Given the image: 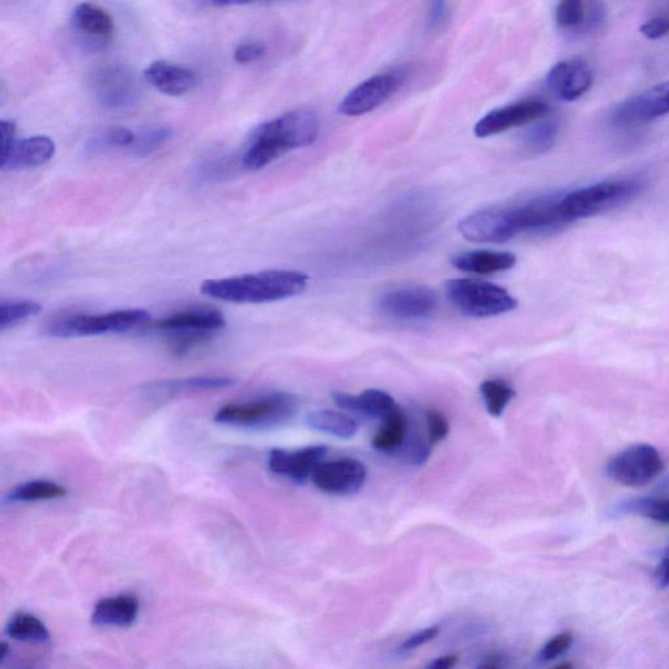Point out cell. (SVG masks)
I'll use <instances>...</instances> for the list:
<instances>
[{
	"label": "cell",
	"mask_w": 669,
	"mask_h": 669,
	"mask_svg": "<svg viewBox=\"0 0 669 669\" xmlns=\"http://www.w3.org/2000/svg\"><path fill=\"white\" fill-rule=\"evenodd\" d=\"M317 115L309 109H297L262 123L250 136L242 157V166L258 172L285 153L311 146L318 139Z\"/></svg>",
	"instance_id": "cell-1"
},
{
	"label": "cell",
	"mask_w": 669,
	"mask_h": 669,
	"mask_svg": "<svg viewBox=\"0 0 669 669\" xmlns=\"http://www.w3.org/2000/svg\"><path fill=\"white\" fill-rule=\"evenodd\" d=\"M308 284L309 276L304 272L274 270L206 280L200 291L232 304H268L296 297L306 291Z\"/></svg>",
	"instance_id": "cell-2"
},
{
	"label": "cell",
	"mask_w": 669,
	"mask_h": 669,
	"mask_svg": "<svg viewBox=\"0 0 669 669\" xmlns=\"http://www.w3.org/2000/svg\"><path fill=\"white\" fill-rule=\"evenodd\" d=\"M643 189L637 180H620L595 183L560 195L558 206L565 223H573L628 203Z\"/></svg>",
	"instance_id": "cell-3"
},
{
	"label": "cell",
	"mask_w": 669,
	"mask_h": 669,
	"mask_svg": "<svg viewBox=\"0 0 669 669\" xmlns=\"http://www.w3.org/2000/svg\"><path fill=\"white\" fill-rule=\"evenodd\" d=\"M297 409V399L293 395L276 392L251 402L227 404L216 412L213 420L237 428H279L296 416Z\"/></svg>",
	"instance_id": "cell-4"
},
{
	"label": "cell",
	"mask_w": 669,
	"mask_h": 669,
	"mask_svg": "<svg viewBox=\"0 0 669 669\" xmlns=\"http://www.w3.org/2000/svg\"><path fill=\"white\" fill-rule=\"evenodd\" d=\"M151 323V314L143 309L110 311L106 314H76L55 319L46 327L51 338L72 339L89 338L142 328Z\"/></svg>",
	"instance_id": "cell-5"
},
{
	"label": "cell",
	"mask_w": 669,
	"mask_h": 669,
	"mask_svg": "<svg viewBox=\"0 0 669 669\" xmlns=\"http://www.w3.org/2000/svg\"><path fill=\"white\" fill-rule=\"evenodd\" d=\"M447 300L471 318L498 317L518 308L517 298L500 285L479 279L446 281Z\"/></svg>",
	"instance_id": "cell-6"
},
{
	"label": "cell",
	"mask_w": 669,
	"mask_h": 669,
	"mask_svg": "<svg viewBox=\"0 0 669 669\" xmlns=\"http://www.w3.org/2000/svg\"><path fill=\"white\" fill-rule=\"evenodd\" d=\"M225 326L227 321L221 311L212 308H194L149 323L147 327L160 334L172 336L173 351L177 356H182L206 342Z\"/></svg>",
	"instance_id": "cell-7"
},
{
	"label": "cell",
	"mask_w": 669,
	"mask_h": 669,
	"mask_svg": "<svg viewBox=\"0 0 669 669\" xmlns=\"http://www.w3.org/2000/svg\"><path fill=\"white\" fill-rule=\"evenodd\" d=\"M609 479L629 488L645 487L664 471L662 455L656 447L639 443L628 447L607 464Z\"/></svg>",
	"instance_id": "cell-8"
},
{
	"label": "cell",
	"mask_w": 669,
	"mask_h": 669,
	"mask_svg": "<svg viewBox=\"0 0 669 669\" xmlns=\"http://www.w3.org/2000/svg\"><path fill=\"white\" fill-rule=\"evenodd\" d=\"M669 115V80L655 84L639 95L626 98L612 113L616 127H636Z\"/></svg>",
	"instance_id": "cell-9"
},
{
	"label": "cell",
	"mask_w": 669,
	"mask_h": 669,
	"mask_svg": "<svg viewBox=\"0 0 669 669\" xmlns=\"http://www.w3.org/2000/svg\"><path fill=\"white\" fill-rule=\"evenodd\" d=\"M551 106L543 101L526 100L515 102V104L504 106V108L493 110L484 115L476 123L474 132L477 138L484 139L489 136L502 134V132L530 125L551 114Z\"/></svg>",
	"instance_id": "cell-10"
},
{
	"label": "cell",
	"mask_w": 669,
	"mask_h": 669,
	"mask_svg": "<svg viewBox=\"0 0 669 669\" xmlns=\"http://www.w3.org/2000/svg\"><path fill=\"white\" fill-rule=\"evenodd\" d=\"M368 470L360 460L342 458L322 462L311 476L315 487L334 496H349L365 485Z\"/></svg>",
	"instance_id": "cell-11"
},
{
	"label": "cell",
	"mask_w": 669,
	"mask_h": 669,
	"mask_svg": "<svg viewBox=\"0 0 669 669\" xmlns=\"http://www.w3.org/2000/svg\"><path fill=\"white\" fill-rule=\"evenodd\" d=\"M458 229L466 240L476 244H504L518 234L509 208L476 212L464 217Z\"/></svg>",
	"instance_id": "cell-12"
},
{
	"label": "cell",
	"mask_w": 669,
	"mask_h": 669,
	"mask_svg": "<svg viewBox=\"0 0 669 669\" xmlns=\"http://www.w3.org/2000/svg\"><path fill=\"white\" fill-rule=\"evenodd\" d=\"M438 294L429 287H404L383 294L379 309L387 317L415 321L429 317L437 309Z\"/></svg>",
	"instance_id": "cell-13"
},
{
	"label": "cell",
	"mask_w": 669,
	"mask_h": 669,
	"mask_svg": "<svg viewBox=\"0 0 669 669\" xmlns=\"http://www.w3.org/2000/svg\"><path fill=\"white\" fill-rule=\"evenodd\" d=\"M400 79L394 74L376 75L353 88L340 102L339 112L360 117L385 104L398 91Z\"/></svg>",
	"instance_id": "cell-14"
},
{
	"label": "cell",
	"mask_w": 669,
	"mask_h": 669,
	"mask_svg": "<svg viewBox=\"0 0 669 669\" xmlns=\"http://www.w3.org/2000/svg\"><path fill=\"white\" fill-rule=\"evenodd\" d=\"M92 88L97 101L106 109H123L135 101L134 78L121 66H108L97 71Z\"/></svg>",
	"instance_id": "cell-15"
},
{
	"label": "cell",
	"mask_w": 669,
	"mask_h": 669,
	"mask_svg": "<svg viewBox=\"0 0 669 669\" xmlns=\"http://www.w3.org/2000/svg\"><path fill=\"white\" fill-rule=\"evenodd\" d=\"M326 455V446H309L297 451L275 449L268 455V467L276 475L305 483L311 479L319 464L325 462Z\"/></svg>",
	"instance_id": "cell-16"
},
{
	"label": "cell",
	"mask_w": 669,
	"mask_h": 669,
	"mask_svg": "<svg viewBox=\"0 0 669 669\" xmlns=\"http://www.w3.org/2000/svg\"><path fill=\"white\" fill-rule=\"evenodd\" d=\"M549 89L562 101L579 100L590 91L594 84V74L582 59H568L558 62L547 76Z\"/></svg>",
	"instance_id": "cell-17"
},
{
	"label": "cell",
	"mask_w": 669,
	"mask_h": 669,
	"mask_svg": "<svg viewBox=\"0 0 669 669\" xmlns=\"http://www.w3.org/2000/svg\"><path fill=\"white\" fill-rule=\"evenodd\" d=\"M55 155V143L49 136H31V138L16 140L10 151L0 156V170L2 172H17L40 168L48 164Z\"/></svg>",
	"instance_id": "cell-18"
},
{
	"label": "cell",
	"mask_w": 669,
	"mask_h": 669,
	"mask_svg": "<svg viewBox=\"0 0 669 669\" xmlns=\"http://www.w3.org/2000/svg\"><path fill=\"white\" fill-rule=\"evenodd\" d=\"M234 383L236 381L233 378L220 376L170 379V381H160L148 385L146 395L155 402H165V400L178 398V396L228 389Z\"/></svg>",
	"instance_id": "cell-19"
},
{
	"label": "cell",
	"mask_w": 669,
	"mask_h": 669,
	"mask_svg": "<svg viewBox=\"0 0 669 669\" xmlns=\"http://www.w3.org/2000/svg\"><path fill=\"white\" fill-rule=\"evenodd\" d=\"M332 399H334L336 406L345 409V411L383 421L400 411L394 398L382 390H366L360 395L335 392Z\"/></svg>",
	"instance_id": "cell-20"
},
{
	"label": "cell",
	"mask_w": 669,
	"mask_h": 669,
	"mask_svg": "<svg viewBox=\"0 0 669 669\" xmlns=\"http://www.w3.org/2000/svg\"><path fill=\"white\" fill-rule=\"evenodd\" d=\"M147 82L166 96H182L196 85V76L189 68L165 61L153 62L144 71Z\"/></svg>",
	"instance_id": "cell-21"
},
{
	"label": "cell",
	"mask_w": 669,
	"mask_h": 669,
	"mask_svg": "<svg viewBox=\"0 0 669 669\" xmlns=\"http://www.w3.org/2000/svg\"><path fill=\"white\" fill-rule=\"evenodd\" d=\"M515 263L517 257L509 251L476 250L451 258V264L457 270L475 275H492L509 271Z\"/></svg>",
	"instance_id": "cell-22"
},
{
	"label": "cell",
	"mask_w": 669,
	"mask_h": 669,
	"mask_svg": "<svg viewBox=\"0 0 669 669\" xmlns=\"http://www.w3.org/2000/svg\"><path fill=\"white\" fill-rule=\"evenodd\" d=\"M139 615L138 599L118 595L100 600L92 613V624L105 628H129Z\"/></svg>",
	"instance_id": "cell-23"
},
{
	"label": "cell",
	"mask_w": 669,
	"mask_h": 669,
	"mask_svg": "<svg viewBox=\"0 0 669 669\" xmlns=\"http://www.w3.org/2000/svg\"><path fill=\"white\" fill-rule=\"evenodd\" d=\"M603 11L598 0H560L556 8V23L562 29L577 31L596 27Z\"/></svg>",
	"instance_id": "cell-24"
},
{
	"label": "cell",
	"mask_w": 669,
	"mask_h": 669,
	"mask_svg": "<svg viewBox=\"0 0 669 669\" xmlns=\"http://www.w3.org/2000/svg\"><path fill=\"white\" fill-rule=\"evenodd\" d=\"M74 24L76 29L85 36L96 40H108L114 33L113 17L101 7L91 3H80L74 10Z\"/></svg>",
	"instance_id": "cell-25"
},
{
	"label": "cell",
	"mask_w": 669,
	"mask_h": 669,
	"mask_svg": "<svg viewBox=\"0 0 669 669\" xmlns=\"http://www.w3.org/2000/svg\"><path fill=\"white\" fill-rule=\"evenodd\" d=\"M311 429L330 434L340 440H351L359 432V425L351 416L332 409H318L306 417Z\"/></svg>",
	"instance_id": "cell-26"
},
{
	"label": "cell",
	"mask_w": 669,
	"mask_h": 669,
	"mask_svg": "<svg viewBox=\"0 0 669 669\" xmlns=\"http://www.w3.org/2000/svg\"><path fill=\"white\" fill-rule=\"evenodd\" d=\"M6 634L15 641L29 643H48L50 633L44 622L28 612H17L8 621Z\"/></svg>",
	"instance_id": "cell-27"
},
{
	"label": "cell",
	"mask_w": 669,
	"mask_h": 669,
	"mask_svg": "<svg viewBox=\"0 0 669 669\" xmlns=\"http://www.w3.org/2000/svg\"><path fill=\"white\" fill-rule=\"evenodd\" d=\"M66 494L67 489L62 487V485L54 483V481L33 480L17 485L16 488L10 490L6 496V501L8 504L49 501L65 497Z\"/></svg>",
	"instance_id": "cell-28"
},
{
	"label": "cell",
	"mask_w": 669,
	"mask_h": 669,
	"mask_svg": "<svg viewBox=\"0 0 669 669\" xmlns=\"http://www.w3.org/2000/svg\"><path fill=\"white\" fill-rule=\"evenodd\" d=\"M381 429L378 430L376 436L373 438V447L383 453H390V451L398 450L406 441L408 433V424L406 417L402 411L395 413L389 419L383 421Z\"/></svg>",
	"instance_id": "cell-29"
},
{
	"label": "cell",
	"mask_w": 669,
	"mask_h": 669,
	"mask_svg": "<svg viewBox=\"0 0 669 669\" xmlns=\"http://www.w3.org/2000/svg\"><path fill=\"white\" fill-rule=\"evenodd\" d=\"M560 123L557 118L547 117L539 119L524 136V144L535 153L548 152L556 144Z\"/></svg>",
	"instance_id": "cell-30"
},
{
	"label": "cell",
	"mask_w": 669,
	"mask_h": 669,
	"mask_svg": "<svg viewBox=\"0 0 669 669\" xmlns=\"http://www.w3.org/2000/svg\"><path fill=\"white\" fill-rule=\"evenodd\" d=\"M136 134L126 127H113V129L106 130L89 140L87 144V152L92 155L98 153H105L109 151H117V149L131 148L134 144Z\"/></svg>",
	"instance_id": "cell-31"
},
{
	"label": "cell",
	"mask_w": 669,
	"mask_h": 669,
	"mask_svg": "<svg viewBox=\"0 0 669 669\" xmlns=\"http://www.w3.org/2000/svg\"><path fill=\"white\" fill-rule=\"evenodd\" d=\"M480 394L483 396L489 415L500 417L513 400L515 391L500 379H488L481 383Z\"/></svg>",
	"instance_id": "cell-32"
},
{
	"label": "cell",
	"mask_w": 669,
	"mask_h": 669,
	"mask_svg": "<svg viewBox=\"0 0 669 669\" xmlns=\"http://www.w3.org/2000/svg\"><path fill=\"white\" fill-rule=\"evenodd\" d=\"M42 306L31 300H3L0 304V330L7 331L28 318L36 317Z\"/></svg>",
	"instance_id": "cell-33"
},
{
	"label": "cell",
	"mask_w": 669,
	"mask_h": 669,
	"mask_svg": "<svg viewBox=\"0 0 669 669\" xmlns=\"http://www.w3.org/2000/svg\"><path fill=\"white\" fill-rule=\"evenodd\" d=\"M173 131L168 126H152L136 134L135 142L130 151L135 157L143 159L159 151L172 138Z\"/></svg>",
	"instance_id": "cell-34"
},
{
	"label": "cell",
	"mask_w": 669,
	"mask_h": 669,
	"mask_svg": "<svg viewBox=\"0 0 669 669\" xmlns=\"http://www.w3.org/2000/svg\"><path fill=\"white\" fill-rule=\"evenodd\" d=\"M622 513L638 514L651 521L669 524V498H639L620 507Z\"/></svg>",
	"instance_id": "cell-35"
},
{
	"label": "cell",
	"mask_w": 669,
	"mask_h": 669,
	"mask_svg": "<svg viewBox=\"0 0 669 669\" xmlns=\"http://www.w3.org/2000/svg\"><path fill=\"white\" fill-rule=\"evenodd\" d=\"M573 641V634L569 632L557 634L556 637L549 639L543 646V649L540 650V662H551V660L560 658L561 655H564L572 647Z\"/></svg>",
	"instance_id": "cell-36"
},
{
	"label": "cell",
	"mask_w": 669,
	"mask_h": 669,
	"mask_svg": "<svg viewBox=\"0 0 669 669\" xmlns=\"http://www.w3.org/2000/svg\"><path fill=\"white\" fill-rule=\"evenodd\" d=\"M426 423H428L429 440L432 445L445 441L449 436L450 425L446 417L436 409H429L426 412Z\"/></svg>",
	"instance_id": "cell-37"
},
{
	"label": "cell",
	"mask_w": 669,
	"mask_h": 669,
	"mask_svg": "<svg viewBox=\"0 0 669 669\" xmlns=\"http://www.w3.org/2000/svg\"><path fill=\"white\" fill-rule=\"evenodd\" d=\"M266 45L259 41L246 42L238 46L234 51V61L240 65H249V63L257 62L266 54Z\"/></svg>",
	"instance_id": "cell-38"
},
{
	"label": "cell",
	"mask_w": 669,
	"mask_h": 669,
	"mask_svg": "<svg viewBox=\"0 0 669 669\" xmlns=\"http://www.w3.org/2000/svg\"><path fill=\"white\" fill-rule=\"evenodd\" d=\"M438 633H440V626H430V628L420 630V632L407 638L406 641L399 646V651L400 653H409V651L419 649L420 646L433 641V639L438 636Z\"/></svg>",
	"instance_id": "cell-39"
},
{
	"label": "cell",
	"mask_w": 669,
	"mask_h": 669,
	"mask_svg": "<svg viewBox=\"0 0 669 669\" xmlns=\"http://www.w3.org/2000/svg\"><path fill=\"white\" fill-rule=\"evenodd\" d=\"M639 32L649 40H659L669 33V16H655L645 21Z\"/></svg>",
	"instance_id": "cell-40"
},
{
	"label": "cell",
	"mask_w": 669,
	"mask_h": 669,
	"mask_svg": "<svg viewBox=\"0 0 669 669\" xmlns=\"http://www.w3.org/2000/svg\"><path fill=\"white\" fill-rule=\"evenodd\" d=\"M449 14V0H430L429 23L433 28H440L446 23Z\"/></svg>",
	"instance_id": "cell-41"
},
{
	"label": "cell",
	"mask_w": 669,
	"mask_h": 669,
	"mask_svg": "<svg viewBox=\"0 0 669 669\" xmlns=\"http://www.w3.org/2000/svg\"><path fill=\"white\" fill-rule=\"evenodd\" d=\"M0 138H2V148H0V156L4 155L10 151V148L14 146L16 142V125L14 121H6L3 119L0 122Z\"/></svg>",
	"instance_id": "cell-42"
},
{
	"label": "cell",
	"mask_w": 669,
	"mask_h": 669,
	"mask_svg": "<svg viewBox=\"0 0 669 669\" xmlns=\"http://www.w3.org/2000/svg\"><path fill=\"white\" fill-rule=\"evenodd\" d=\"M656 585L669 587V557H663L654 574Z\"/></svg>",
	"instance_id": "cell-43"
},
{
	"label": "cell",
	"mask_w": 669,
	"mask_h": 669,
	"mask_svg": "<svg viewBox=\"0 0 669 669\" xmlns=\"http://www.w3.org/2000/svg\"><path fill=\"white\" fill-rule=\"evenodd\" d=\"M458 663V656L457 655H445L441 656V658H437L436 660H433L432 663L429 664V668L432 669H449L453 668L455 664Z\"/></svg>",
	"instance_id": "cell-44"
},
{
	"label": "cell",
	"mask_w": 669,
	"mask_h": 669,
	"mask_svg": "<svg viewBox=\"0 0 669 669\" xmlns=\"http://www.w3.org/2000/svg\"><path fill=\"white\" fill-rule=\"evenodd\" d=\"M207 2L211 3L212 6L230 7V6H245V4L257 2V0H207Z\"/></svg>",
	"instance_id": "cell-45"
},
{
	"label": "cell",
	"mask_w": 669,
	"mask_h": 669,
	"mask_svg": "<svg viewBox=\"0 0 669 669\" xmlns=\"http://www.w3.org/2000/svg\"><path fill=\"white\" fill-rule=\"evenodd\" d=\"M572 667V664H561V666H557V668H570Z\"/></svg>",
	"instance_id": "cell-46"
},
{
	"label": "cell",
	"mask_w": 669,
	"mask_h": 669,
	"mask_svg": "<svg viewBox=\"0 0 669 669\" xmlns=\"http://www.w3.org/2000/svg\"><path fill=\"white\" fill-rule=\"evenodd\" d=\"M663 487H669V476L667 477L666 480L663 481Z\"/></svg>",
	"instance_id": "cell-47"
},
{
	"label": "cell",
	"mask_w": 669,
	"mask_h": 669,
	"mask_svg": "<svg viewBox=\"0 0 669 669\" xmlns=\"http://www.w3.org/2000/svg\"><path fill=\"white\" fill-rule=\"evenodd\" d=\"M663 557H669V545L666 548V551H664V556Z\"/></svg>",
	"instance_id": "cell-48"
}]
</instances>
